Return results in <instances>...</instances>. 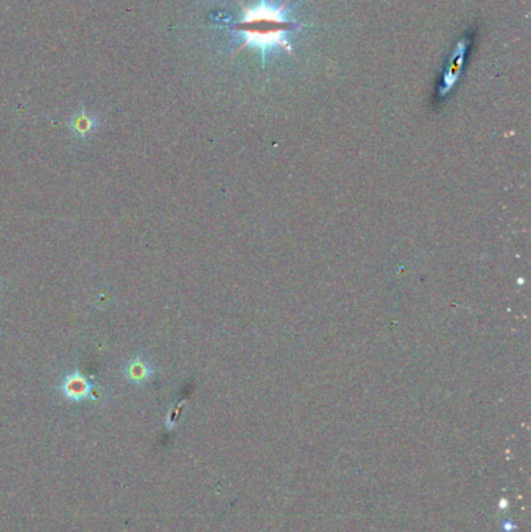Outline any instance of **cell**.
<instances>
[{
    "mask_svg": "<svg viewBox=\"0 0 531 532\" xmlns=\"http://www.w3.org/2000/svg\"><path fill=\"white\" fill-rule=\"evenodd\" d=\"M290 2L292 0H285L284 3L274 5L268 0H259L254 6H248L239 0L241 15L231 27V31L237 35L235 38L240 39V44L232 56L245 49H254L260 54L262 67H265L268 56L276 50H284L294 56L288 36L304 29L306 24L290 17V11L287 10Z\"/></svg>",
    "mask_w": 531,
    "mask_h": 532,
    "instance_id": "obj_1",
    "label": "cell"
},
{
    "mask_svg": "<svg viewBox=\"0 0 531 532\" xmlns=\"http://www.w3.org/2000/svg\"><path fill=\"white\" fill-rule=\"evenodd\" d=\"M98 127H100V118L84 108L77 111L69 122L72 134L78 137V139H88Z\"/></svg>",
    "mask_w": 531,
    "mask_h": 532,
    "instance_id": "obj_2",
    "label": "cell"
},
{
    "mask_svg": "<svg viewBox=\"0 0 531 532\" xmlns=\"http://www.w3.org/2000/svg\"><path fill=\"white\" fill-rule=\"evenodd\" d=\"M61 389L64 396L69 400L81 402V400L89 397L90 389H93V385H90L88 377H84L83 373L74 372L64 378Z\"/></svg>",
    "mask_w": 531,
    "mask_h": 532,
    "instance_id": "obj_3",
    "label": "cell"
},
{
    "mask_svg": "<svg viewBox=\"0 0 531 532\" xmlns=\"http://www.w3.org/2000/svg\"><path fill=\"white\" fill-rule=\"evenodd\" d=\"M152 373H153L152 366L147 363L145 358L139 357V355L134 358H131L125 366L127 380H129V382H133L136 385H143L145 382H148L150 377H152Z\"/></svg>",
    "mask_w": 531,
    "mask_h": 532,
    "instance_id": "obj_4",
    "label": "cell"
}]
</instances>
